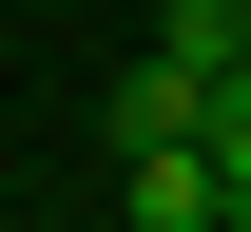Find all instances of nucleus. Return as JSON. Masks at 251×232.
I'll use <instances>...</instances> for the list:
<instances>
[{"mask_svg": "<svg viewBox=\"0 0 251 232\" xmlns=\"http://www.w3.org/2000/svg\"><path fill=\"white\" fill-rule=\"evenodd\" d=\"M155 39H174L193 77H251V0H155Z\"/></svg>", "mask_w": 251, "mask_h": 232, "instance_id": "obj_2", "label": "nucleus"}, {"mask_svg": "<svg viewBox=\"0 0 251 232\" xmlns=\"http://www.w3.org/2000/svg\"><path fill=\"white\" fill-rule=\"evenodd\" d=\"M193 135H213V174L251 194V77H213V116H193Z\"/></svg>", "mask_w": 251, "mask_h": 232, "instance_id": "obj_3", "label": "nucleus"}, {"mask_svg": "<svg viewBox=\"0 0 251 232\" xmlns=\"http://www.w3.org/2000/svg\"><path fill=\"white\" fill-rule=\"evenodd\" d=\"M213 232H251V194H232V213H213Z\"/></svg>", "mask_w": 251, "mask_h": 232, "instance_id": "obj_4", "label": "nucleus"}, {"mask_svg": "<svg viewBox=\"0 0 251 232\" xmlns=\"http://www.w3.org/2000/svg\"><path fill=\"white\" fill-rule=\"evenodd\" d=\"M193 116H213V77H193L174 39H155V58L116 77V155H155V135H193Z\"/></svg>", "mask_w": 251, "mask_h": 232, "instance_id": "obj_1", "label": "nucleus"}]
</instances>
